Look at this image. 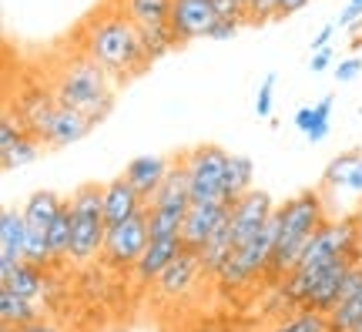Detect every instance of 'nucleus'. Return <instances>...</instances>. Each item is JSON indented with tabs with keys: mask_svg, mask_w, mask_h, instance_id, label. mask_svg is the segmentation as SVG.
<instances>
[{
	"mask_svg": "<svg viewBox=\"0 0 362 332\" xmlns=\"http://www.w3.org/2000/svg\"><path fill=\"white\" fill-rule=\"evenodd\" d=\"M202 275V265H198V256L192 252H181L175 262H171L155 282V295L158 299H181L194 285V279Z\"/></svg>",
	"mask_w": 362,
	"mask_h": 332,
	"instance_id": "nucleus-16",
	"label": "nucleus"
},
{
	"mask_svg": "<svg viewBox=\"0 0 362 332\" xmlns=\"http://www.w3.org/2000/svg\"><path fill=\"white\" fill-rule=\"evenodd\" d=\"M215 21H218L215 0H175L168 27L175 30L178 44H188V40L208 38L211 27H215Z\"/></svg>",
	"mask_w": 362,
	"mask_h": 332,
	"instance_id": "nucleus-11",
	"label": "nucleus"
},
{
	"mask_svg": "<svg viewBox=\"0 0 362 332\" xmlns=\"http://www.w3.org/2000/svg\"><path fill=\"white\" fill-rule=\"evenodd\" d=\"M238 30H242V24H235V21H221V17H218L208 38H211V40H228V38H235Z\"/></svg>",
	"mask_w": 362,
	"mask_h": 332,
	"instance_id": "nucleus-32",
	"label": "nucleus"
},
{
	"mask_svg": "<svg viewBox=\"0 0 362 332\" xmlns=\"http://www.w3.org/2000/svg\"><path fill=\"white\" fill-rule=\"evenodd\" d=\"M332 108H336V98L332 94H322L315 104H305L296 111V128L305 134L309 144H322L332 131Z\"/></svg>",
	"mask_w": 362,
	"mask_h": 332,
	"instance_id": "nucleus-17",
	"label": "nucleus"
},
{
	"mask_svg": "<svg viewBox=\"0 0 362 332\" xmlns=\"http://www.w3.org/2000/svg\"><path fill=\"white\" fill-rule=\"evenodd\" d=\"M265 332H329V316L312 312V309H298L292 316L279 319L275 326H269Z\"/></svg>",
	"mask_w": 362,
	"mask_h": 332,
	"instance_id": "nucleus-24",
	"label": "nucleus"
},
{
	"mask_svg": "<svg viewBox=\"0 0 362 332\" xmlns=\"http://www.w3.org/2000/svg\"><path fill=\"white\" fill-rule=\"evenodd\" d=\"M255 165L248 154H228V168H225V185H221V202L232 208L242 195L255 188Z\"/></svg>",
	"mask_w": 362,
	"mask_h": 332,
	"instance_id": "nucleus-19",
	"label": "nucleus"
},
{
	"mask_svg": "<svg viewBox=\"0 0 362 332\" xmlns=\"http://www.w3.org/2000/svg\"><path fill=\"white\" fill-rule=\"evenodd\" d=\"M67 198H61L57 192H51V188H37V192L30 195L24 202V222H27V229H34V231H47L51 229V222L57 215H61V208H64Z\"/></svg>",
	"mask_w": 362,
	"mask_h": 332,
	"instance_id": "nucleus-18",
	"label": "nucleus"
},
{
	"mask_svg": "<svg viewBox=\"0 0 362 332\" xmlns=\"http://www.w3.org/2000/svg\"><path fill=\"white\" fill-rule=\"evenodd\" d=\"M275 215H279V242H275L269 272H265V285H269V289H275V285L296 268L298 256H302L305 245L312 242V235L329 222V215H325V198L319 188H305V192L285 198V202L275 208Z\"/></svg>",
	"mask_w": 362,
	"mask_h": 332,
	"instance_id": "nucleus-2",
	"label": "nucleus"
},
{
	"mask_svg": "<svg viewBox=\"0 0 362 332\" xmlns=\"http://www.w3.org/2000/svg\"><path fill=\"white\" fill-rule=\"evenodd\" d=\"M181 252H185L181 239H151V245L144 248V256L138 258V265L131 268V272H134V279L141 282V285H155L158 275H161Z\"/></svg>",
	"mask_w": 362,
	"mask_h": 332,
	"instance_id": "nucleus-15",
	"label": "nucleus"
},
{
	"mask_svg": "<svg viewBox=\"0 0 362 332\" xmlns=\"http://www.w3.org/2000/svg\"><path fill=\"white\" fill-rule=\"evenodd\" d=\"M359 71H362V57H356V54H352V57H342V61H339L332 74H336L339 84H349V81H356V77H359Z\"/></svg>",
	"mask_w": 362,
	"mask_h": 332,
	"instance_id": "nucleus-30",
	"label": "nucleus"
},
{
	"mask_svg": "<svg viewBox=\"0 0 362 332\" xmlns=\"http://www.w3.org/2000/svg\"><path fill=\"white\" fill-rule=\"evenodd\" d=\"M151 245V231H148V208L141 215L121 222L115 229H107V239H104L101 248V262L115 272H128V268L138 265V258L144 256V248Z\"/></svg>",
	"mask_w": 362,
	"mask_h": 332,
	"instance_id": "nucleus-6",
	"label": "nucleus"
},
{
	"mask_svg": "<svg viewBox=\"0 0 362 332\" xmlns=\"http://www.w3.org/2000/svg\"><path fill=\"white\" fill-rule=\"evenodd\" d=\"M362 326V289L329 312V332H356Z\"/></svg>",
	"mask_w": 362,
	"mask_h": 332,
	"instance_id": "nucleus-23",
	"label": "nucleus"
},
{
	"mask_svg": "<svg viewBox=\"0 0 362 332\" xmlns=\"http://www.w3.org/2000/svg\"><path fill=\"white\" fill-rule=\"evenodd\" d=\"M356 24H362V4H346V7L339 11V17H336V27L352 30Z\"/></svg>",
	"mask_w": 362,
	"mask_h": 332,
	"instance_id": "nucleus-31",
	"label": "nucleus"
},
{
	"mask_svg": "<svg viewBox=\"0 0 362 332\" xmlns=\"http://www.w3.org/2000/svg\"><path fill=\"white\" fill-rule=\"evenodd\" d=\"M90 128H94V125H90L88 118L57 101L51 111L30 128V134H34L44 148H71V144H78L81 138H88Z\"/></svg>",
	"mask_w": 362,
	"mask_h": 332,
	"instance_id": "nucleus-8",
	"label": "nucleus"
},
{
	"mask_svg": "<svg viewBox=\"0 0 362 332\" xmlns=\"http://www.w3.org/2000/svg\"><path fill=\"white\" fill-rule=\"evenodd\" d=\"M117 7L128 13L134 27H165L171 21L175 0H117Z\"/></svg>",
	"mask_w": 362,
	"mask_h": 332,
	"instance_id": "nucleus-21",
	"label": "nucleus"
},
{
	"mask_svg": "<svg viewBox=\"0 0 362 332\" xmlns=\"http://www.w3.org/2000/svg\"><path fill=\"white\" fill-rule=\"evenodd\" d=\"M305 4H309V0H279V21H282V17H292V13L302 11Z\"/></svg>",
	"mask_w": 362,
	"mask_h": 332,
	"instance_id": "nucleus-35",
	"label": "nucleus"
},
{
	"mask_svg": "<svg viewBox=\"0 0 362 332\" xmlns=\"http://www.w3.org/2000/svg\"><path fill=\"white\" fill-rule=\"evenodd\" d=\"M40 148H44V144H40V141L34 138L30 131H27L24 138H21V141H17V144L11 148V151L0 154V168H4V171H21V168L34 165V161L40 158Z\"/></svg>",
	"mask_w": 362,
	"mask_h": 332,
	"instance_id": "nucleus-25",
	"label": "nucleus"
},
{
	"mask_svg": "<svg viewBox=\"0 0 362 332\" xmlns=\"http://www.w3.org/2000/svg\"><path fill=\"white\" fill-rule=\"evenodd\" d=\"M242 4H245V0H242Z\"/></svg>",
	"mask_w": 362,
	"mask_h": 332,
	"instance_id": "nucleus-40",
	"label": "nucleus"
},
{
	"mask_svg": "<svg viewBox=\"0 0 362 332\" xmlns=\"http://www.w3.org/2000/svg\"><path fill=\"white\" fill-rule=\"evenodd\" d=\"M21 332H61V329H57L51 319H37V322H30V326H24Z\"/></svg>",
	"mask_w": 362,
	"mask_h": 332,
	"instance_id": "nucleus-36",
	"label": "nucleus"
},
{
	"mask_svg": "<svg viewBox=\"0 0 362 332\" xmlns=\"http://www.w3.org/2000/svg\"><path fill=\"white\" fill-rule=\"evenodd\" d=\"M349 4H362V0H349Z\"/></svg>",
	"mask_w": 362,
	"mask_h": 332,
	"instance_id": "nucleus-38",
	"label": "nucleus"
},
{
	"mask_svg": "<svg viewBox=\"0 0 362 332\" xmlns=\"http://www.w3.org/2000/svg\"><path fill=\"white\" fill-rule=\"evenodd\" d=\"M24 245H27L24 212L4 208L0 212V279H7L13 268L24 262Z\"/></svg>",
	"mask_w": 362,
	"mask_h": 332,
	"instance_id": "nucleus-12",
	"label": "nucleus"
},
{
	"mask_svg": "<svg viewBox=\"0 0 362 332\" xmlns=\"http://www.w3.org/2000/svg\"><path fill=\"white\" fill-rule=\"evenodd\" d=\"M141 30V27H138ZM141 44H144V54H148V61L155 64L158 57H165V54H171L175 47H181L178 38H175V30H171L168 24L165 27H144L141 30Z\"/></svg>",
	"mask_w": 362,
	"mask_h": 332,
	"instance_id": "nucleus-26",
	"label": "nucleus"
},
{
	"mask_svg": "<svg viewBox=\"0 0 362 332\" xmlns=\"http://www.w3.org/2000/svg\"><path fill=\"white\" fill-rule=\"evenodd\" d=\"M78 51L88 54L94 64H101L115 84L131 81L151 67L141 44V30L131 24L121 7L90 13L78 34Z\"/></svg>",
	"mask_w": 362,
	"mask_h": 332,
	"instance_id": "nucleus-1",
	"label": "nucleus"
},
{
	"mask_svg": "<svg viewBox=\"0 0 362 332\" xmlns=\"http://www.w3.org/2000/svg\"><path fill=\"white\" fill-rule=\"evenodd\" d=\"M248 24H269L279 21V0H245Z\"/></svg>",
	"mask_w": 362,
	"mask_h": 332,
	"instance_id": "nucleus-27",
	"label": "nucleus"
},
{
	"mask_svg": "<svg viewBox=\"0 0 362 332\" xmlns=\"http://www.w3.org/2000/svg\"><path fill=\"white\" fill-rule=\"evenodd\" d=\"M215 11L221 21H235V24H248V13L242 0H215Z\"/></svg>",
	"mask_w": 362,
	"mask_h": 332,
	"instance_id": "nucleus-29",
	"label": "nucleus"
},
{
	"mask_svg": "<svg viewBox=\"0 0 362 332\" xmlns=\"http://www.w3.org/2000/svg\"><path fill=\"white\" fill-rule=\"evenodd\" d=\"M319 192L329 195H346L352 202V212H359L362 205V151H342L336 154L322 171V185Z\"/></svg>",
	"mask_w": 362,
	"mask_h": 332,
	"instance_id": "nucleus-10",
	"label": "nucleus"
},
{
	"mask_svg": "<svg viewBox=\"0 0 362 332\" xmlns=\"http://www.w3.org/2000/svg\"><path fill=\"white\" fill-rule=\"evenodd\" d=\"M171 161H175V158H165V154H138V158H131L128 165H124V178H128L131 188L144 198V205L158 195L165 175L171 171Z\"/></svg>",
	"mask_w": 362,
	"mask_h": 332,
	"instance_id": "nucleus-13",
	"label": "nucleus"
},
{
	"mask_svg": "<svg viewBox=\"0 0 362 332\" xmlns=\"http://www.w3.org/2000/svg\"><path fill=\"white\" fill-rule=\"evenodd\" d=\"M275 81H279L275 71H269V74L262 77L259 94H255V115L259 118H272V94H275Z\"/></svg>",
	"mask_w": 362,
	"mask_h": 332,
	"instance_id": "nucleus-28",
	"label": "nucleus"
},
{
	"mask_svg": "<svg viewBox=\"0 0 362 332\" xmlns=\"http://www.w3.org/2000/svg\"><path fill=\"white\" fill-rule=\"evenodd\" d=\"M332 34H336V21H332V24H325V27H319V34H315V38H312V54L315 51H325V47H329V40H332Z\"/></svg>",
	"mask_w": 362,
	"mask_h": 332,
	"instance_id": "nucleus-34",
	"label": "nucleus"
},
{
	"mask_svg": "<svg viewBox=\"0 0 362 332\" xmlns=\"http://www.w3.org/2000/svg\"><path fill=\"white\" fill-rule=\"evenodd\" d=\"M37 319H44L37 302H30V299L11 292V289H0V322L4 326L24 329V326H30V322H37Z\"/></svg>",
	"mask_w": 362,
	"mask_h": 332,
	"instance_id": "nucleus-22",
	"label": "nucleus"
},
{
	"mask_svg": "<svg viewBox=\"0 0 362 332\" xmlns=\"http://www.w3.org/2000/svg\"><path fill=\"white\" fill-rule=\"evenodd\" d=\"M228 154L232 151H225L221 144H194L192 151L181 154L192 181V202H221Z\"/></svg>",
	"mask_w": 362,
	"mask_h": 332,
	"instance_id": "nucleus-5",
	"label": "nucleus"
},
{
	"mask_svg": "<svg viewBox=\"0 0 362 332\" xmlns=\"http://www.w3.org/2000/svg\"><path fill=\"white\" fill-rule=\"evenodd\" d=\"M47 285H51V272L40 265H30V262H21L7 279H0V289H11V292L24 295L30 302L47 292Z\"/></svg>",
	"mask_w": 362,
	"mask_h": 332,
	"instance_id": "nucleus-20",
	"label": "nucleus"
},
{
	"mask_svg": "<svg viewBox=\"0 0 362 332\" xmlns=\"http://www.w3.org/2000/svg\"><path fill=\"white\" fill-rule=\"evenodd\" d=\"M51 91L57 94V101L64 108L84 115L90 125H101L104 118L115 111V81L84 51H74L64 64L54 71Z\"/></svg>",
	"mask_w": 362,
	"mask_h": 332,
	"instance_id": "nucleus-3",
	"label": "nucleus"
},
{
	"mask_svg": "<svg viewBox=\"0 0 362 332\" xmlns=\"http://www.w3.org/2000/svg\"><path fill=\"white\" fill-rule=\"evenodd\" d=\"M332 61H336V51H332V47L315 51V54H312V61H309V71H312V74H319V71H325V67L332 64Z\"/></svg>",
	"mask_w": 362,
	"mask_h": 332,
	"instance_id": "nucleus-33",
	"label": "nucleus"
},
{
	"mask_svg": "<svg viewBox=\"0 0 362 332\" xmlns=\"http://www.w3.org/2000/svg\"><path fill=\"white\" fill-rule=\"evenodd\" d=\"M71 262L90 265L101 258L104 239H107V222H104V185L84 181L71 192Z\"/></svg>",
	"mask_w": 362,
	"mask_h": 332,
	"instance_id": "nucleus-4",
	"label": "nucleus"
},
{
	"mask_svg": "<svg viewBox=\"0 0 362 332\" xmlns=\"http://www.w3.org/2000/svg\"><path fill=\"white\" fill-rule=\"evenodd\" d=\"M0 332H21V329H17V326H4V322H0Z\"/></svg>",
	"mask_w": 362,
	"mask_h": 332,
	"instance_id": "nucleus-37",
	"label": "nucleus"
},
{
	"mask_svg": "<svg viewBox=\"0 0 362 332\" xmlns=\"http://www.w3.org/2000/svg\"><path fill=\"white\" fill-rule=\"evenodd\" d=\"M228 222V205L225 202H192L185 225H181V245L185 252L202 256L205 245L218 235V229Z\"/></svg>",
	"mask_w": 362,
	"mask_h": 332,
	"instance_id": "nucleus-9",
	"label": "nucleus"
},
{
	"mask_svg": "<svg viewBox=\"0 0 362 332\" xmlns=\"http://www.w3.org/2000/svg\"><path fill=\"white\" fill-rule=\"evenodd\" d=\"M275 198L269 192H262V188H252L248 195H242L238 202L232 205V212H228V235H232V248H242L248 239H255L265 225H269V218L275 215Z\"/></svg>",
	"mask_w": 362,
	"mask_h": 332,
	"instance_id": "nucleus-7",
	"label": "nucleus"
},
{
	"mask_svg": "<svg viewBox=\"0 0 362 332\" xmlns=\"http://www.w3.org/2000/svg\"><path fill=\"white\" fill-rule=\"evenodd\" d=\"M356 332H362V326H359V329H356Z\"/></svg>",
	"mask_w": 362,
	"mask_h": 332,
	"instance_id": "nucleus-39",
	"label": "nucleus"
},
{
	"mask_svg": "<svg viewBox=\"0 0 362 332\" xmlns=\"http://www.w3.org/2000/svg\"><path fill=\"white\" fill-rule=\"evenodd\" d=\"M144 208H148L144 198L131 188L124 175H117V178H111L104 185V222H107V229H115L121 222L141 215Z\"/></svg>",
	"mask_w": 362,
	"mask_h": 332,
	"instance_id": "nucleus-14",
	"label": "nucleus"
}]
</instances>
